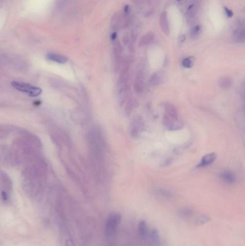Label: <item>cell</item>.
Wrapping results in <instances>:
<instances>
[{"mask_svg": "<svg viewBox=\"0 0 245 246\" xmlns=\"http://www.w3.org/2000/svg\"><path fill=\"white\" fill-rule=\"evenodd\" d=\"M130 87L129 83L118 84V97L120 104H123L129 98Z\"/></svg>", "mask_w": 245, "mask_h": 246, "instance_id": "cell-5", "label": "cell"}, {"mask_svg": "<svg viewBox=\"0 0 245 246\" xmlns=\"http://www.w3.org/2000/svg\"><path fill=\"white\" fill-rule=\"evenodd\" d=\"M193 212L190 209H183L180 212V216L183 219H188L193 216Z\"/></svg>", "mask_w": 245, "mask_h": 246, "instance_id": "cell-22", "label": "cell"}, {"mask_svg": "<svg viewBox=\"0 0 245 246\" xmlns=\"http://www.w3.org/2000/svg\"><path fill=\"white\" fill-rule=\"evenodd\" d=\"M88 140L94 163L98 167L101 166L104 153V145L100 130L97 128L92 129L89 133Z\"/></svg>", "mask_w": 245, "mask_h": 246, "instance_id": "cell-1", "label": "cell"}, {"mask_svg": "<svg viewBox=\"0 0 245 246\" xmlns=\"http://www.w3.org/2000/svg\"><path fill=\"white\" fill-rule=\"evenodd\" d=\"M160 24L162 31L165 34L168 35L170 33L169 21H168V14L166 12H162L160 17Z\"/></svg>", "mask_w": 245, "mask_h": 246, "instance_id": "cell-8", "label": "cell"}, {"mask_svg": "<svg viewBox=\"0 0 245 246\" xmlns=\"http://www.w3.org/2000/svg\"><path fill=\"white\" fill-rule=\"evenodd\" d=\"M9 133V130L4 126L0 125V139L5 138Z\"/></svg>", "mask_w": 245, "mask_h": 246, "instance_id": "cell-25", "label": "cell"}, {"mask_svg": "<svg viewBox=\"0 0 245 246\" xmlns=\"http://www.w3.org/2000/svg\"><path fill=\"white\" fill-rule=\"evenodd\" d=\"M163 79H164L163 73L157 72L154 73V74L152 76L150 79L149 83L150 85L152 86V87H156V86L160 84L163 81Z\"/></svg>", "mask_w": 245, "mask_h": 246, "instance_id": "cell-13", "label": "cell"}, {"mask_svg": "<svg viewBox=\"0 0 245 246\" xmlns=\"http://www.w3.org/2000/svg\"><path fill=\"white\" fill-rule=\"evenodd\" d=\"M130 129L132 136L134 137V138H137V136H139V133L144 129V123L143 122V120L139 117L135 119L133 122H132Z\"/></svg>", "mask_w": 245, "mask_h": 246, "instance_id": "cell-6", "label": "cell"}, {"mask_svg": "<svg viewBox=\"0 0 245 246\" xmlns=\"http://www.w3.org/2000/svg\"><path fill=\"white\" fill-rule=\"evenodd\" d=\"M65 246H76L74 245L73 242L71 240H67L65 241Z\"/></svg>", "mask_w": 245, "mask_h": 246, "instance_id": "cell-30", "label": "cell"}, {"mask_svg": "<svg viewBox=\"0 0 245 246\" xmlns=\"http://www.w3.org/2000/svg\"><path fill=\"white\" fill-rule=\"evenodd\" d=\"M164 108L167 112V115L178 118V110L173 104L170 102H165Z\"/></svg>", "mask_w": 245, "mask_h": 246, "instance_id": "cell-12", "label": "cell"}, {"mask_svg": "<svg viewBox=\"0 0 245 246\" xmlns=\"http://www.w3.org/2000/svg\"><path fill=\"white\" fill-rule=\"evenodd\" d=\"M71 1L72 0H57L56 5L58 7H63L66 6L67 4H69Z\"/></svg>", "mask_w": 245, "mask_h": 246, "instance_id": "cell-27", "label": "cell"}, {"mask_svg": "<svg viewBox=\"0 0 245 246\" xmlns=\"http://www.w3.org/2000/svg\"><path fill=\"white\" fill-rule=\"evenodd\" d=\"M121 220V214L119 213H112L107 218L105 225V233L108 237H112L117 233Z\"/></svg>", "mask_w": 245, "mask_h": 246, "instance_id": "cell-2", "label": "cell"}, {"mask_svg": "<svg viewBox=\"0 0 245 246\" xmlns=\"http://www.w3.org/2000/svg\"><path fill=\"white\" fill-rule=\"evenodd\" d=\"M12 86L17 91L28 94V96L32 97H38L42 93V89L40 88L35 87V86L29 84L24 83V82L13 81L12 82Z\"/></svg>", "mask_w": 245, "mask_h": 246, "instance_id": "cell-3", "label": "cell"}, {"mask_svg": "<svg viewBox=\"0 0 245 246\" xmlns=\"http://www.w3.org/2000/svg\"><path fill=\"white\" fill-rule=\"evenodd\" d=\"M159 192L160 194H162L163 196H165V197H171L173 196L171 192L166 189H160Z\"/></svg>", "mask_w": 245, "mask_h": 246, "instance_id": "cell-28", "label": "cell"}, {"mask_svg": "<svg viewBox=\"0 0 245 246\" xmlns=\"http://www.w3.org/2000/svg\"><path fill=\"white\" fill-rule=\"evenodd\" d=\"M220 178L227 184H233L236 180L235 175L230 171H224L220 173Z\"/></svg>", "mask_w": 245, "mask_h": 246, "instance_id": "cell-14", "label": "cell"}, {"mask_svg": "<svg viewBox=\"0 0 245 246\" xmlns=\"http://www.w3.org/2000/svg\"><path fill=\"white\" fill-rule=\"evenodd\" d=\"M232 81L231 78L228 76H223L220 78L219 80V85L221 89H229L231 87Z\"/></svg>", "mask_w": 245, "mask_h": 246, "instance_id": "cell-18", "label": "cell"}, {"mask_svg": "<svg viewBox=\"0 0 245 246\" xmlns=\"http://www.w3.org/2000/svg\"><path fill=\"white\" fill-rule=\"evenodd\" d=\"M138 233L142 238H145L147 234V225L145 220H140L138 225Z\"/></svg>", "mask_w": 245, "mask_h": 246, "instance_id": "cell-19", "label": "cell"}, {"mask_svg": "<svg viewBox=\"0 0 245 246\" xmlns=\"http://www.w3.org/2000/svg\"><path fill=\"white\" fill-rule=\"evenodd\" d=\"M201 28L200 25H196L195 27H193L192 28V30H191V38H196L200 35L201 33Z\"/></svg>", "mask_w": 245, "mask_h": 246, "instance_id": "cell-23", "label": "cell"}, {"mask_svg": "<svg viewBox=\"0 0 245 246\" xmlns=\"http://www.w3.org/2000/svg\"><path fill=\"white\" fill-rule=\"evenodd\" d=\"M155 35L154 32H149L147 33H146L145 35H143L140 38V40L139 41L138 46L139 47H143L145 46H147V45L150 44V43L153 41L154 39H155Z\"/></svg>", "mask_w": 245, "mask_h": 246, "instance_id": "cell-11", "label": "cell"}, {"mask_svg": "<svg viewBox=\"0 0 245 246\" xmlns=\"http://www.w3.org/2000/svg\"><path fill=\"white\" fill-rule=\"evenodd\" d=\"M216 158H217V155H216L214 153L206 154L202 158L201 162L199 163V165H198V167L201 168L210 165V164L213 163V162L215 161Z\"/></svg>", "mask_w": 245, "mask_h": 246, "instance_id": "cell-9", "label": "cell"}, {"mask_svg": "<svg viewBox=\"0 0 245 246\" xmlns=\"http://www.w3.org/2000/svg\"><path fill=\"white\" fill-rule=\"evenodd\" d=\"M224 9H225L226 15H227L228 17H232V16H233L234 13H233V12L232 11V10H230L229 9H228V8H226V7L224 8Z\"/></svg>", "mask_w": 245, "mask_h": 246, "instance_id": "cell-29", "label": "cell"}, {"mask_svg": "<svg viewBox=\"0 0 245 246\" xmlns=\"http://www.w3.org/2000/svg\"><path fill=\"white\" fill-rule=\"evenodd\" d=\"M119 14L115 13L112 16L111 20V28L113 30H117L119 28Z\"/></svg>", "mask_w": 245, "mask_h": 246, "instance_id": "cell-21", "label": "cell"}, {"mask_svg": "<svg viewBox=\"0 0 245 246\" xmlns=\"http://www.w3.org/2000/svg\"><path fill=\"white\" fill-rule=\"evenodd\" d=\"M151 237H152V241H154V242L158 241V239H159V234H158V232L156 229H153L152 230Z\"/></svg>", "mask_w": 245, "mask_h": 246, "instance_id": "cell-26", "label": "cell"}, {"mask_svg": "<svg viewBox=\"0 0 245 246\" xmlns=\"http://www.w3.org/2000/svg\"><path fill=\"white\" fill-rule=\"evenodd\" d=\"M198 8H199V6L197 3H193L189 6L186 12V17L188 18V20H191L195 17L198 12Z\"/></svg>", "mask_w": 245, "mask_h": 246, "instance_id": "cell-17", "label": "cell"}, {"mask_svg": "<svg viewBox=\"0 0 245 246\" xmlns=\"http://www.w3.org/2000/svg\"><path fill=\"white\" fill-rule=\"evenodd\" d=\"M182 65L185 68H191L193 65V57H188L184 58L182 61Z\"/></svg>", "mask_w": 245, "mask_h": 246, "instance_id": "cell-24", "label": "cell"}, {"mask_svg": "<svg viewBox=\"0 0 245 246\" xmlns=\"http://www.w3.org/2000/svg\"><path fill=\"white\" fill-rule=\"evenodd\" d=\"M137 102L136 100L133 99H128V101L126 102V104H125L124 105V113L127 114V115H129L134 110H135V108L137 106Z\"/></svg>", "mask_w": 245, "mask_h": 246, "instance_id": "cell-16", "label": "cell"}, {"mask_svg": "<svg viewBox=\"0 0 245 246\" xmlns=\"http://www.w3.org/2000/svg\"><path fill=\"white\" fill-rule=\"evenodd\" d=\"M234 40L238 43H244L245 39V31L244 25L239 26L233 33Z\"/></svg>", "mask_w": 245, "mask_h": 246, "instance_id": "cell-10", "label": "cell"}, {"mask_svg": "<svg viewBox=\"0 0 245 246\" xmlns=\"http://www.w3.org/2000/svg\"><path fill=\"white\" fill-rule=\"evenodd\" d=\"M209 221H211V217L208 216V215L203 214L197 217L196 220H195V224L196 225H204L206 224L207 222H209Z\"/></svg>", "mask_w": 245, "mask_h": 246, "instance_id": "cell-20", "label": "cell"}, {"mask_svg": "<svg viewBox=\"0 0 245 246\" xmlns=\"http://www.w3.org/2000/svg\"><path fill=\"white\" fill-rule=\"evenodd\" d=\"M116 38H117V33L114 32L113 33H112V35H111V39H112V40H116Z\"/></svg>", "mask_w": 245, "mask_h": 246, "instance_id": "cell-31", "label": "cell"}, {"mask_svg": "<svg viewBox=\"0 0 245 246\" xmlns=\"http://www.w3.org/2000/svg\"><path fill=\"white\" fill-rule=\"evenodd\" d=\"M48 58L50 61H54V62L61 63H65L68 61V59L65 56H62V55L57 54V53H48Z\"/></svg>", "mask_w": 245, "mask_h": 246, "instance_id": "cell-15", "label": "cell"}, {"mask_svg": "<svg viewBox=\"0 0 245 246\" xmlns=\"http://www.w3.org/2000/svg\"><path fill=\"white\" fill-rule=\"evenodd\" d=\"M162 122L163 125L166 127L169 130H179L183 128V124L180 120H179L178 118L172 117L165 114L162 119Z\"/></svg>", "mask_w": 245, "mask_h": 246, "instance_id": "cell-4", "label": "cell"}, {"mask_svg": "<svg viewBox=\"0 0 245 246\" xmlns=\"http://www.w3.org/2000/svg\"><path fill=\"white\" fill-rule=\"evenodd\" d=\"M145 87V78H144L143 72L142 71H139L135 76V85L134 89L137 94L143 93Z\"/></svg>", "mask_w": 245, "mask_h": 246, "instance_id": "cell-7", "label": "cell"}]
</instances>
